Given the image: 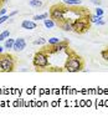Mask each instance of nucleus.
Masks as SVG:
<instances>
[{
	"mask_svg": "<svg viewBox=\"0 0 108 122\" xmlns=\"http://www.w3.org/2000/svg\"><path fill=\"white\" fill-rule=\"evenodd\" d=\"M101 56L102 59H103L106 62H108V49H104V50H102V52H101Z\"/></svg>",
	"mask_w": 108,
	"mask_h": 122,
	"instance_id": "obj_19",
	"label": "nucleus"
},
{
	"mask_svg": "<svg viewBox=\"0 0 108 122\" xmlns=\"http://www.w3.org/2000/svg\"><path fill=\"white\" fill-rule=\"evenodd\" d=\"M48 15L50 14H47V13H44V14H39V15H35L34 16V20L35 21H39V20H45L48 18Z\"/></svg>",
	"mask_w": 108,
	"mask_h": 122,
	"instance_id": "obj_13",
	"label": "nucleus"
},
{
	"mask_svg": "<svg viewBox=\"0 0 108 122\" xmlns=\"http://www.w3.org/2000/svg\"><path fill=\"white\" fill-rule=\"evenodd\" d=\"M102 20V16H97L96 14L94 15H91L89 14V21L91 23H93V24H97L98 21H101Z\"/></svg>",
	"mask_w": 108,
	"mask_h": 122,
	"instance_id": "obj_14",
	"label": "nucleus"
},
{
	"mask_svg": "<svg viewBox=\"0 0 108 122\" xmlns=\"http://www.w3.org/2000/svg\"><path fill=\"white\" fill-rule=\"evenodd\" d=\"M14 42H15V39H6L5 40V44H4V47L5 49H8V50H10V49H13L14 47Z\"/></svg>",
	"mask_w": 108,
	"mask_h": 122,
	"instance_id": "obj_10",
	"label": "nucleus"
},
{
	"mask_svg": "<svg viewBox=\"0 0 108 122\" xmlns=\"http://www.w3.org/2000/svg\"><path fill=\"white\" fill-rule=\"evenodd\" d=\"M4 46H0V55H3V52H4Z\"/></svg>",
	"mask_w": 108,
	"mask_h": 122,
	"instance_id": "obj_26",
	"label": "nucleus"
},
{
	"mask_svg": "<svg viewBox=\"0 0 108 122\" xmlns=\"http://www.w3.org/2000/svg\"><path fill=\"white\" fill-rule=\"evenodd\" d=\"M83 66H85L83 60L75 52H71L68 59L66 60V62H65L63 69L67 72H78V71L83 70Z\"/></svg>",
	"mask_w": 108,
	"mask_h": 122,
	"instance_id": "obj_1",
	"label": "nucleus"
},
{
	"mask_svg": "<svg viewBox=\"0 0 108 122\" xmlns=\"http://www.w3.org/2000/svg\"><path fill=\"white\" fill-rule=\"evenodd\" d=\"M25 47H26V41H25V39H23V37L15 39L14 47H13L14 51H23Z\"/></svg>",
	"mask_w": 108,
	"mask_h": 122,
	"instance_id": "obj_7",
	"label": "nucleus"
},
{
	"mask_svg": "<svg viewBox=\"0 0 108 122\" xmlns=\"http://www.w3.org/2000/svg\"><path fill=\"white\" fill-rule=\"evenodd\" d=\"M58 25H60V27L63 31H73V21L72 20L65 19L62 23H60Z\"/></svg>",
	"mask_w": 108,
	"mask_h": 122,
	"instance_id": "obj_8",
	"label": "nucleus"
},
{
	"mask_svg": "<svg viewBox=\"0 0 108 122\" xmlns=\"http://www.w3.org/2000/svg\"><path fill=\"white\" fill-rule=\"evenodd\" d=\"M21 27L25 30H35L37 27V25L35 23V20L34 21L32 20H24L23 23H21Z\"/></svg>",
	"mask_w": 108,
	"mask_h": 122,
	"instance_id": "obj_9",
	"label": "nucleus"
},
{
	"mask_svg": "<svg viewBox=\"0 0 108 122\" xmlns=\"http://www.w3.org/2000/svg\"><path fill=\"white\" fill-rule=\"evenodd\" d=\"M18 13H19V11H18V10H15V11H11V13H10V14H9V16H10V18H13V16H15V15H16V14H18Z\"/></svg>",
	"mask_w": 108,
	"mask_h": 122,
	"instance_id": "obj_24",
	"label": "nucleus"
},
{
	"mask_svg": "<svg viewBox=\"0 0 108 122\" xmlns=\"http://www.w3.org/2000/svg\"><path fill=\"white\" fill-rule=\"evenodd\" d=\"M29 5L32 8H41L42 6V1L41 0H30Z\"/></svg>",
	"mask_w": 108,
	"mask_h": 122,
	"instance_id": "obj_12",
	"label": "nucleus"
},
{
	"mask_svg": "<svg viewBox=\"0 0 108 122\" xmlns=\"http://www.w3.org/2000/svg\"><path fill=\"white\" fill-rule=\"evenodd\" d=\"M89 13L86 14L85 16H81L80 19H76L73 21V31L77 34H85L89 29Z\"/></svg>",
	"mask_w": 108,
	"mask_h": 122,
	"instance_id": "obj_3",
	"label": "nucleus"
},
{
	"mask_svg": "<svg viewBox=\"0 0 108 122\" xmlns=\"http://www.w3.org/2000/svg\"><path fill=\"white\" fill-rule=\"evenodd\" d=\"M32 64L34 66L39 70V69H46L48 66V52L42 50V51H37L34 55V59H32Z\"/></svg>",
	"mask_w": 108,
	"mask_h": 122,
	"instance_id": "obj_5",
	"label": "nucleus"
},
{
	"mask_svg": "<svg viewBox=\"0 0 108 122\" xmlns=\"http://www.w3.org/2000/svg\"><path fill=\"white\" fill-rule=\"evenodd\" d=\"M5 14H6V9H5V8H0V16H3Z\"/></svg>",
	"mask_w": 108,
	"mask_h": 122,
	"instance_id": "obj_23",
	"label": "nucleus"
},
{
	"mask_svg": "<svg viewBox=\"0 0 108 122\" xmlns=\"http://www.w3.org/2000/svg\"><path fill=\"white\" fill-rule=\"evenodd\" d=\"M0 42H1V41H0Z\"/></svg>",
	"mask_w": 108,
	"mask_h": 122,
	"instance_id": "obj_27",
	"label": "nucleus"
},
{
	"mask_svg": "<svg viewBox=\"0 0 108 122\" xmlns=\"http://www.w3.org/2000/svg\"><path fill=\"white\" fill-rule=\"evenodd\" d=\"M106 23H104V21L103 20H101V21H98V23H97V25H98V26H103Z\"/></svg>",
	"mask_w": 108,
	"mask_h": 122,
	"instance_id": "obj_25",
	"label": "nucleus"
},
{
	"mask_svg": "<svg viewBox=\"0 0 108 122\" xmlns=\"http://www.w3.org/2000/svg\"><path fill=\"white\" fill-rule=\"evenodd\" d=\"M103 14H104L103 9H101V8L97 6V9H96V15H97V16H103Z\"/></svg>",
	"mask_w": 108,
	"mask_h": 122,
	"instance_id": "obj_21",
	"label": "nucleus"
},
{
	"mask_svg": "<svg viewBox=\"0 0 108 122\" xmlns=\"http://www.w3.org/2000/svg\"><path fill=\"white\" fill-rule=\"evenodd\" d=\"M15 70V59L13 55H1L0 56V71L1 72H13Z\"/></svg>",
	"mask_w": 108,
	"mask_h": 122,
	"instance_id": "obj_4",
	"label": "nucleus"
},
{
	"mask_svg": "<svg viewBox=\"0 0 108 122\" xmlns=\"http://www.w3.org/2000/svg\"><path fill=\"white\" fill-rule=\"evenodd\" d=\"M8 37H10V31H9V30H4L1 34H0V41L6 40Z\"/></svg>",
	"mask_w": 108,
	"mask_h": 122,
	"instance_id": "obj_15",
	"label": "nucleus"
},
{
	"mask_svg": "<svg viewBox=\"0 0 108 122\" xmlns=\"http://www.w3.org/2000/svg\"><path fill=\"white\" fill-rule=\"evenodd\" d=\"M68 49V41L67 40H61L58 44L56 45H51V49L47 50L48 54H55V52H60V51H63V50H67Z\"/></svg>",
	"mask_w": 108,
	"mask_h": 122,
	"instance_id": "obj_6",
	"label": "nucleus"
},
{
	"mask_svg": "<svg viewBox=\"0 0 108 122\" xmlns=\"http://www.w3.org/2000/svg\"><path fill=\"white\" fill-rule=\"evenodd\" d=\"M91 3H92V4H94V5H97V6H99V5H101V0H91Z\"/></svg>",
	"mask_w": 108,
	"mask_h": 122,
	"instance_id": "obj_22",
	"label": "nucleus"
},
{
	"mask_svg": "<svg viewBox=\"0 0 108 122\" xmlns=\"http://www.w3.org/2000/svg\"><path fill=\"white\" fill-rule=\"evenodd\" d=\"M48 45H56V44H58V42H60L61 40H60V39H58V37H50V39H48Z\"/></svg>",
	"mask_w": 108,
	"mask_h": 122,
	"instance_id": "obj_17",
	"label": "nucleus"
},
{
	"mask_svg": "<svg viewBox=\"0 0 108 122\" xmlns=\"http://www.w3.org/2000/svg\"><path fill=\"white\" fill-rule=\"evenodd\" d=\"M67 10L68 9L65 6V5L56 4V5H53V6H51V9H50V18L55 21V23L60 24L66 19L65 18V14L67 13Z\"/></svg>",
	"mask_w": 108,
	"mask_h": 122,
	"instance_id": "obj_2",
	"label": "nucleus"
},
{
	"mask_svg": "<svg viewBox=\"0 0 108 122\" xmlns=\"http://www.w3.org/2000/svg\"><path fill=\"white\" fill-rule=\"evenodd\" d=\"M82 3V0H65L66 5H80Z\"/></svg>",
	"mask_w": 108,
	"mask_h": 122,
	"instance_id": "obj_16",
	"label": "nucleus"
},
{
	"mask_svg": "<svg viewBox=\"0 0 108 122\" xmlns=\"http://www.w3.org/2000/svg\"><path fill=\"white\" fill-rule=\"evenodd\" d=\"M9 19H10V16H9V15H6V14L3 15V16H0V25H1L3 23H5V21H8Z\"/></svg>",
	"mask_w": 108,
	"mask_h": 122,
	"instance_id": "obj_20",
	"label": "nucleus"
},
{
	"mask_svg": "<svg viewBox=\"0 0 108 122\" xmlns=\"http://www.w3.org/2000/svg\"><path fill=\"white\" fill-rule=\"evenodd\" d=\"M45 44H46V39L44 37H39L36 40H34V45H45Z\"/></svg>",
	"mask_w": 108,
	"mask_h": 122,
	"instance_id": "obj_18",
	"label": "nucleus"
},
{
	"mask_svg": "<svg viewBox=\"0 0 108 122\" xmlns=\"http://www.w3.org/2000/svg\"><path fill=\"white\" fill-rule=\"evenodd\" d=\"M44 25L47 27V29H52V27L56 25V23H55V21H53L51 18H50V19L47 18V19H45V20H44Z\"/></svg>",
	"mask_w": 108,
	"mask_h": 122,
	"instance_id": "obj_11",
	"label": "nucleus"
}]
</instances>
